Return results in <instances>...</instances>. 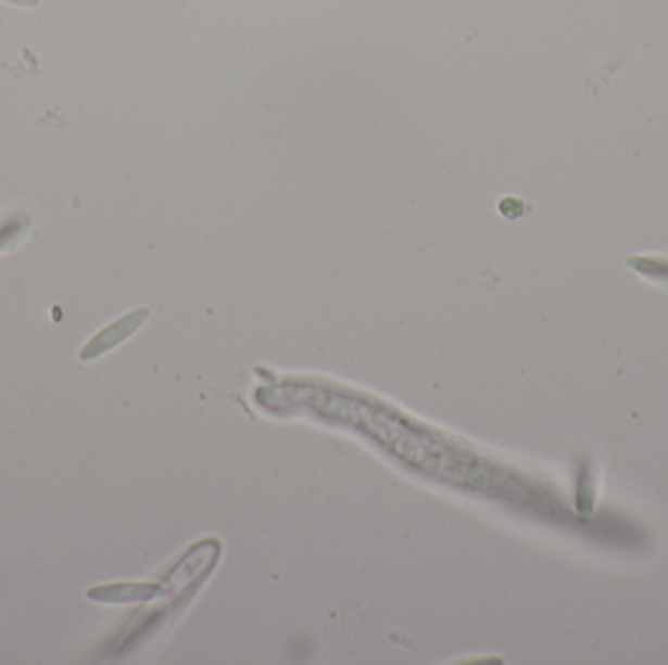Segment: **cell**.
<instances>
[{
    "label": "cell",
    "mask_w": 668,
    "mask_h": 665,
    "mask_svg": "<svg viewBox=\"0 0 668 665\" xmlns=\"http://www.w3.org/2000/svg\"><path fill=\"white\" fill-rule=\"evenodd\" d=\"M147 315H149L147 309L134 310L124 319L110 324L108 329L102 330L100 334L88 342L87 346L80 349V359L88 361V359H94V357L106 354L108 349L116 347L122 340H126L129 334H134V330L147 319Z\"/></svg>",
    "instance_id": "6da1fadb"
},
{
    "label": "cell",
    "mask_w": 668,
    "mask_h": 665,
    "mask_svg": "<svg viewBox=\"0 0 668 665\" xmlns=\"http://www.w3.org/2000/svg\"><path fill=\"white\" fill-rule=\"evenodd\" d=\"M29 221L26 217H12L0 222V252L10 248L14 242L24 236Z\"/></svg>",
    "instance_id": "7a4b0ae2"
}]
</instances>
